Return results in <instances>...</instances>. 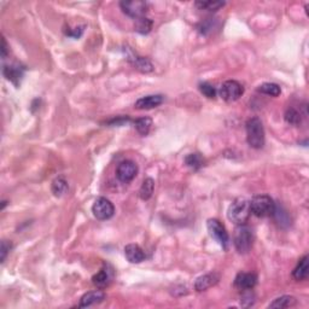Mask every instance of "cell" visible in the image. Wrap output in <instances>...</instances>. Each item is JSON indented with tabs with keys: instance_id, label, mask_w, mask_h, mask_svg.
Returning a JSON list of instances; mask_svg holds the SVG:
<instances>
[{
	"instance_id": "1",
	"label": "cell",
	"mask_w": 309,
	"mask_h": 309,
	"mask_svg": "<svg viewBox=\"0 0 309 309\" xmlns=\"http://www.w3.org/2000/svg\"><path fill=\"white\" fill-rule=\"evenodd\" d=\"M247 128V142L253 149H262L266 142L264 137V128L261 120L258 117H251L245 123Z\"/></svg>"
},
{
	"instance_id": "2",
	"label": "cell",
	"mask_w": 309,
	"mask_h": 309,
	"mask_svg": "<svg viewBox=\"0 0 309 309\" xmlns=\"http://www.w3.org/2000/svg\"><path fill=\"white\" fill-rule=\"evenodd\" d=\"M251 214L250 202L244 197H238L228 208V220L236 225H244Z\"/></svg>"
},
{
	"instance_id": "3",
	"label": "cell",
	"mask_w": 309,
	"mask_h": 309,
	"mask_svg": "<svg viewBox=\"0 0 309 309\" xmlns=\"http://www.w3.org/2000/svg\"><path fill=\"white\" fill-rule=\"evenodd\" d=\"M233 244L239 254L249 253L254 244V232L247 225H237L233 234Z\"/></svg>"
},
{
	"instance_id": "4",
	"label": "cell",
	"mask_w": 309,
	"mask_h": 309,
	"mask_svg": "<svg viewBox=\"0 0 309 309\" xmlns=\"http://www.w3.org/2000/svg\"><path fill=\"white\" fill-rule=\"evenodd\" d=\"M275 203L267 194H258L250 201V210L257 217L273 216Z\"/></svg>"
},
{
	"instance_id": "5",
	"label": "cell",
	"mask_w": 309,
	"mask_h": 309,
	"mask_svg": "<svg viewBox=\"0 0 309 309\" xmlns=\"http://www.w3.org/2000/svg\"><path fill=\"white\" fill-rule=\"evenodd\" d=\"M219 93L225 102H236V100L243 96L244 87L241 86V83L236 81V80H228V81L224 82L223 86L220 87Z\"/></svg>"
},
{
	"instance_id": "6",
	"label": "cell",
	"mask_w": 309,
	"mask_h": 309,
	"mask_svg": "<svg viewBox=\"0 0 309 309\" xmlns=\"http://www.w3.org/2000/svg\"><path fill=\"white\" fill-rule=\"evenodd\" d=\"M92 213L96 219L102 221L109 220L115 214V207H114L112 201H109L107 198L98 197L92 206Z\"/></svg>"
},
{
	"instance_id": "7",
	"label": "cell",
	"mask_w": 309,
	"mask_h": 309,
	"mask_svg": "<svg viewBox=\"0 0 309 309\" xmlns=\"http://www.w3.org/2000/svg\"><path fill=\"white\" fill-rule=\"evenodd\" d=\"M209 234L219 243L225 250H227L230 244V236H228L226 228L217 219H209L207 223Z\"/></svg>"
},
{
	"instance_id": "8",
	"label": "cell",
	"mask_w": 309,
	"mask_h": 309,
	"mask_svg": "<svg viewBox=\"0 0 309 309\" xmlns=\"http://www.w3.org/2000/svg\"><path fill=\"white\" fill-rule=\"evenodd\" d=\"M147 3L142 2V0H133V2H121L120 8L123 13H126L129 17L139 19L145 17L147 11Z\"/></svg>"
},
{
	"instance_id": "9",
	"label": "cell",
	"mask_w": 309,
	"mask_h": 309,
	"mask_svg": "<svg viewBox=\"0 0 309 309\" xmlns=\"http://www.w3.org/2000/svg\"><path fill=\"white\" fill-rule=\"evenodd\" d=\"M138 174V166L130 160L122 161L116 168V176L121 183H129Z\"/></svg>"
},
{
	"instance_id": "10",
	"label": "cell",
	"mask_w": 309,
	"mask_h": 309,
	"mask_svg": "<svg viewBox=\"0 0 309 309\" xmlns=\"http://www.w3.org/2000/svg\"><path fill=\"white\" fill-rule=\"evenodd\" d=\"M114 277H115L114 268L110 266L109 263H104L102 270L92 277V283L95 284L97 288L102 289L103 290V289L107 288L110 284H112Z\"/></svg>"
},
{
	"instance_id": "11",
	"label": "cell",
	"mask_w": 309,
	"mask_h": 309,
	"mask_svg": "<svg viewBox=\"0 0 309 309\" xmlns=\"http://www.w3.org/2000/svg\"><path fill=\"white\" fill-rule=\"evenodd\" d=\"M256 284H257V275L255 273H245V272H240V273L237 274L236 279H234V286H236L238 290H241V291L253 290Z\"/></svg>"
},
{
	"instance_id": "12",
	"label": "cell",
	"mask_w": 309,
	"mask_h": 309,
	"mask_svg": "<svg viewBox=\"0 0 309 309\" xmlns=\"http://www.w3.org/2000/svg\"><path fill=\"white\" fill-rule=\"evenodd\" d=\"M25 67L19 64H11V65H4L3 68V74L6 77V80H9L10 82H12L16 87H19L21 81L25 76Z\"/></svg>"
},
{
	"instance_id": "13",
	"label": "cell",
	"mask_w": 309,
	"mask_h": 309,
	"mask_svg": "<svg viewBox=\"0 0 309 309\" xmlns=\"http://www.w3.org/2000/svg\"><path fill=\"white\" fill-rule=\"evenodd\" d=\"M105 298H106V295H105V292L102 291V289H99V290L86 292V294L81 297V300H80L79 307L87 308V307H91V305L99 304V303H102Z\"/></svg>"
},
{
	"instance_id": "14",
	"label": "cell",
	"mask_w": 309,
	"mask_h": 309,
	"mask_svg": "<svg viewBox=\"0 0 309 309\" xmlns=\"http://www.w3.org/2000/svg\"><path fill=\"white\" fill-rule=\"evenodd\" d=\"M163 102L164 97L162 95H151L138 99L136 104H134V106L139 110H150L153 109V107L160 106Z\"/></svg>"
},
{
	"instance_id": "15",
	"label": "cell",
	"mask_w": 309,
	"mask_h": 309,
	"mask_svg": "<svg viewBox=\"0 0 309 309\" xmlns=\"http://www.w3.org/2000/svg\"><path fill=\"white\" fill-rule=\"evenodd\" d=\"M219 280H220V275L215 273V272H213V273L204 274L196 280V283H194V289H196V291L198 292L206 291L208 289H210L211 286H214V285L219 283Z\"/></svg>"
},
{
	"instance_id": "16",
	"label": "cell",
	"mask_w": 309,
	"mask_h": 309,
	"mask_svg": "<svg viewBox=\"0 0 309 309\" xmlns=\"http://www.w3.org/2000/svg\"><path fill=\"white\" fill-rule=\"evenodd\" d=\"M125 256L130 263H140L146 258L145 251L138 244H128L125 248Z\"/></svg>"
},
{
	"instance_id": "17",
	"label": "cell",
	"mask_w": 309,
	"mask_h": 309,
	"mask_svg": "<svg viewBox=\"0 0 309 309\" xmlns=\"http://www.w3.org/2000/svg\"><path fill=\"white\" fill-rule=\"evenodd\" d=\"M127 57H128V60L132 63L134 68L140 70L142 73H150L153 70L152 63H151L147 58H145V57L138 56L137 53H134L133 51H129Z\"/></svg>"
},
{
	"instance_id": "18",
	"label": "cell",
	"mask_w": 309,
	"mask_h": 309,
	"mask_svg": "<svg viewBox=\"0 0 309 309\" xmlns=\"http://www.w3.org/2000/svg\"><path fill=\"white\" fill-rule=\"evenodd\" d=\"M308 274H309L308 256L307 255H304V256L300 260V262L297 263V266L294 270V272H292V277H294L296 280L300 281V280L307 279Z\"/></svg>"
},
{
	"instance_id": "19",
	"label": "cell",
	"mask_w": 309,
	"mask_h": 309,
	"mask_svg": "<svg viewBox=\"0 0 309 309\" xmlns=\"http://www.w3.org/2000/svg\"><path fill=\"white\" fill-rule=\"evenodd\" d=\"M297 303V300L294 296H290V295H284V296H280L272 302V303L268 305L270 308H277V309H281V308H290L294 307L295 304Z\"/></svg>"
},
{
	"instance_id": "20",
	"label": "cell",
	"mask_w": 309,
	"mask_h": 309,
	"mask_svg": "<svg viewBox=\"0 0 309 309\" xmlns=\"http://www.w3.org/2000/svg\"><path fill=\"white\" fill-rule=\"evenodd\" d=\"M51 190H52V193L55 194L56 197L64 196L67 191H68V183H67V180L63 176L56 178V179L52 181Z\"/></svg>"
},
{
	"instance_id": "21",
	"label": "cell",
	"mask_w": 309,
	"mask_h": 309,
	"mask_svg": "<svg viewBox=\"0 0 309 309\" xmlns=\"http://www.w3.org/2000/svg\"><path fill=\"white\" fill-rule=\"evenodd\" d=\"M153 189H154V181L151 179V178H146V179L143 181L142 186H140L139 197L142 198L143 201L150 200L153 193Z\"/></svg>"
},
{
	"instance_id": "22",
	"label": "cell",
	"mask_w": 309,
	"mask_h": 309,
	"mask_svg": "<svg viewBox=\"0 0 309 309\" xmlns=\"http://www.w3.org/2000/svg\"><path fill=\"white\" fill-rule=\"evenodd\" d=\"M257 91L260 93H263V95H267L271 97H278L281 93L280 86L277 85V83H273V82L262 83L261 86H258Z\"/></svg>"
},
{
	"instance_id": "23",
	"label": "cell",
	"mask_w": 309,
	"mask_h": 309,
	"mask_svg": "<svg viewBox=\"0 0 309 309\" xmlns=\"http://www.w3.org/2000/svg\"><path fill=\"white\" fill-rule=\"evenodd\" d=\"M134 125H136L138 133L142 134V136H147L151 127H152V120L150 117H140V119L134 121Z\"/></svg>"
},
{
	"instance_id": "24",
	"label": "cell",
	"mask_w": 309,
	"mask_h": 309,
	"mask_svg": "<svg viewBox=\"0 0 309 309\" xmlns=\"http://www.w3.org/2000/svg\"><path fill=\"white\" fill-rule=\"evenodd\" d=\"M185 163H186V166L190 167L191 169L198 170L200 168L203 167L204 159L200 153H190L185 157Z\"/></svg>"
},
{
	"instance_id": "25",
	"label": "cell",
	"mask_w": 309,
	"mask_h": 309,
	"mask_svg": "<svg viewBox=\"0 0 309 309\" xmlns=\"http://www.w3.org/2000/svg\"><path fill=\"white\" fill-rule=\"evenodd\" d=\"M284 119L289 125H292V126H298L302 122L301 113L295 109V107H288L286 112H285Z\"/></svg>"
},
{
	"instance_id": "26",
	"label": "cell",
	"mask_w": 309,
	"mask_h": 309,
	"mask_svg": "<svg viewBox=\"0 0 309 309\" xmlns=\"http://www.w3.org/2000/svg\"><path fill=\"white\" fill-rule=\"evenodd\" d=\"M194 5L197 6L200 10H206V11H217V10L224 8V2H197L194 3Z\"/></svg>"
},
{
	"instance_id": "27",
	"label": "cell",
	"mask_w": 309,
	"mask_h": 309,
	"mask_svg": "<svg viewBox=\"0 0 309 309\" xmlns=\"http://www.w3.org/2000/svg\"><path fill=\"white\" fill-rule=\"evenodd\" d=\"M151 28H152V21L146 17H142L139 19H137L136 23V30L140 34H147L150 33Z\"/></svg>"
},
{
	"instance_id": "28",
	"label": "cell",
	"mask_w": 309,
	"mask_h": 309,
	"mask_svg": "<svg viewBox=\"0 0 309 309\" xmlns=\"http://www.w3.org/2000/svg\"><path fill=\"white\" fill-rule=\"evenodd\" d=\"M200 91L202 95H204L209 99H214L215 97H216V90H215V87L211 86L210 83L208 82L200 83Z\"/></svg>"
},
{
	"instance_id": "29",
	"label": "cell",
	"mask_w": 309,
	"mask_h": 309,
	"mask_svg": "<svg viewBox=\"0 0 309 309\" xmlns=\"http://www.w3.org/2000/svg\"><path fill=\"white\" fill-rule=\"evenodd\" d=\"M254 302H255V295L251 292V290H249V292L244 294L243 298L240 300V304L243 305V307H251V305L254 304Z\"/></svg>"
},
{
	"instance_id": "30",
	"label": "cell",
	"mask_w": 309,
	"mask_h": 309,
	"mask_svg": "<svg viewBox=\"0 0 309 309\" xmlns=\"http://www.w3.org/2000/svg\"><path fill=\"white\" fill-rule=\"evenodd\" d=\"M11 248H12V244L10 243V241H8V240L2 241V249H0V255H2L0 260H2V262L5 261V258H6V256H8L9 251L11 250Z\"/></svg>"
},
{
	"instance_id": "31",
	"label": "cell",
	"mask_w": 309,
	"mask_h": 309,
	"mask_svg": "<svg viewBox=\"0 0 309 309\" xmlns=\"http://www.w3.org/2000/svg\"><path fill=\"white\" fill-rule=\"evenodd\" d=\"M129 121V117L128 116H120V117H117V119H113L112 121H109V122H107V125H110V126H122V125H125V123H127Z\"/></svg>"
},
{
	"instance_id": "32",
	"label": "cell",
	"mask_w": 309,
	"mask_h": 309,
	"mask_svg": "<svg viewBox=\"0 0 309 309\" xmlns=\"http://www.w3.org/2000/svg\"><path fill=\"white\" fill-rule=\"evenodd\" d=\"M8 52H9L8 43H6L5 38H3L2 39V57H3V59H5V57L8 56Z\"/></svg>"
}]
</instances>
